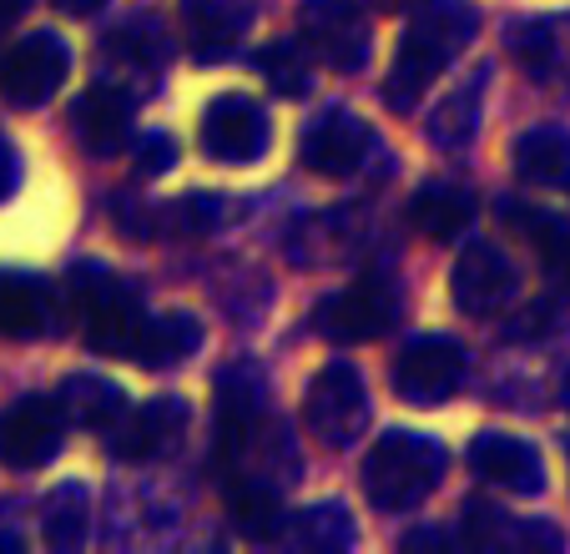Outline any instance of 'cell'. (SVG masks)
Instances as JSON below:
<instances>
[{
	"label": "cell",
	"instance_id": "44dd1931",
	"mask_svg": "<svg viewBox=\"0 0 570 554\" xmlns=\"http://www.w3.org/2000/svg\"><path fill=\"white\" fill-rule=\"evenodd\" d=\"M197 348H203V328H197L193 313H161V318H147V328H141L137 363H147V368H177Z\"/></svg>",
	"mask_w": 570,
	"mask_h": 554
},
{
	"label": "cell",
	"instance_id": "8fae6325",
	"mask_svg": "<svg viewBox=\"0 0 570 554\" xmlns=\"http://www.w3.org/2000/svg\"><path fill=\"white\" fill-rule=\"evenodd\" d=\"M298 31L303 46H313V56L334 71H358L368 61V26L354 0H303Z\"/></svg>",
	"mask_w": 570,
	"mask_h": 554
},
{
	"label": "cell",
	"instance_id": "5bb4252c",
	"mask_svg": "<svg viewBox=\"0 0 570 554\" xmlns=\"http://www.w3.org/2000/svg\"><path fill=\"white\" fill-rule=\"evenodd\" d=\"M470 469L484 484H500L510 494H540L546 489V464L540 448L515 434H474L470 444Z\"/></svg>",
	"mask_w": 570,
	"mask_h": 554
},
{
	"label": "cell",
	"instance_id": "f546056e",
	"mask_svg": "<svg viewBox=\"0 0 570 554\" xmlns=\"http://www.w3.org/2000/svg\"><path fill=\"white\" fill-rule=\"evenodd\" d=\"M173 137H141L137 147V177H161V171H173Z\"/></svg>",
	"mask_w": 570,
	"mask_h": 554
},
{
	"label": "cell",
	"instance_id": "277c9868",
	"mask_svg": "<svg viewBox=\"0 0 570 554\" xmlns=\"http://www.w3.org/2000/svg\"><path fill=\"white\" fill-rule=\"evenodd\" d=\"M303 414H308V428L328 448L358 444V434H364V424H368V388H364L354 363H328V368L308 384Z\"/></svg>",
	"mask_w": 570,
	"mask_h": 554
},
{
	"label": "cell",
	"instance_id": "ba28073f",
	"mask_svg": "<svg viewBox=\"0 0 570 554\" xmlns=\"http://www.w3.org/2000/svg\"><path fill=\"white\" fill-rule=\"evenodd\" d=\"M450 293H454V308L460 313H474V318H484V313H500L515 303L520 293V267L510 263V253L500 243H470L460 253V263H454V277H450Z\"/></svg>",
	"mask_w": 570,
	"mask_h": 554
},
{
	"label": "cell",
	"instance_id": "1f68e13d",
	"mask_svg": "<svg viewBox=\"0 0 570 554\" xmlns=\"http://www.w3.org/2000/svg\"><path fill=\"white\" fill-rule=\"evenodd\" d=\"M56 11H66V16H91V11H101L107 0H51Z\"/></svg>",
	"mask_w": 570,
	"mask_h": 554
},
{
	"label": "cell",
	"instance_id": "7a4b0ae2",
	"mask_svg": "<svg viewBox=\"0 0 570 554\" xmlns=\"http://www.w3.org/2000/svg\"><path fill=\"white\" fill-rule=\"evenodd\" d=\"M444 464H450V454H444L434 438L389 428L364 458L368 504H374V510H389V514L414 510V504H424L434 489H440Z\"/></svg>",
	"mask_w": 570,
	"mask_h": 554
},
{
	"label": "cell",
	"instance_id": "8992f818",
	"mask_svg": "<svg viewBox=\"0 0 570 554\" xmlns=\"http://www.w3.org/2000/svg\"><path fill=\"white\" fill-rule=\"evenodd\" d=\"M399 318V293L389 288L384 277H358L344 293L318 303V333L334 343H374L394 328Z\"/></svg>",
	"mask_w": 570,
	"mask_h": 554
},
{
	"label": "cell",
	"instance_id": "4dcf8cb0",
	"mask_svg": "<svg viewBox=\"0 0 570 554\" xmlns=\"http://www.w3.org/2000/svg\"><path fill=\"white\" fill-rule=\"evenodd\" d=\"M16 177H21V167H16V151H11V141L0 137V202L16 192Z\"/></svg>",
	"mask_w": 570,
	"mask_h": 554
},
{
	"label": "cell",
	"instance_id": "30bf717a",
	"mask_svg": "<svg viewBox=\"0 0 570 554\" xmlns=\"http://www.w3.org/2000/svg\"><path fill=\"white\" fill-rule=\"evenodd\" d=\"M66 71H71L66 41L51 31H36L0 61V97L16 101V107H41V101H51L61 91Z\"/></svg>",
	"mask_w": 570,
	"mask_h": 554
},
{
	"label": "cell",
	"instance_id": "83f0119b",
	"mask_svg": "<svg viewBox=\"0 0 570 554\" xmlns=\"http://www.w3.org/2000/svg\"><path fill=\"white\" fill-rule=\"evenodd\" d=\"M474 91H480V81L474 86H464V91H454L450 101H444L440 107V117L430 121V137L434 141H444V147H450V141H464L470 137V127H474Z\"/></svg>",
	"mask_w": 570,
	"mask_h": 554
},
{
	"label": "cell",
	"instance_id": "3957f363",
	"mask_svg": "<svg viewBox=\"0 0 570 554\" xmlns=\"http://www.w3.org/2000/svg\"><path fill=\"white\" fill-rule=\"evenodd\" d=\"M71 288H76V303H81V313H87L91 348L111 353V358H137L141 328H147L137 298H131L117 277H111L107 267H97V263L76 267V273H71Z\"/></svg>",
	"mask_w": 570,
	"mask_h": 554
},
{
	"label": "cell",
	"instance_id": "4fadbf2b",
	"mask_svg": "<svg viewBox=\"0 0 570 554\" xmlns=\"http://www.w3.org/2000/svg\"><path fill=\"white\" fill-rule=\"evenodd\" d=\"M187 418H193L187 404L173 394L151 398V404H141V408H127V414L111 424V454L127 458V464H147V458L173 454L187 434Z\"/></svg>",
	"mask_w": 570,
	"mask_h": 554
},
{
	"label": "cell",
	"instance_id": "e0dca14e",
	"mask_svg": "<svg viewBox=\"0 0 570 554\" xmlns=\"http://www.w3.org/2000/svg\"><path fill=\"white\" fill-rule=\"evenodd\" d=\"M474 222V197L454 181H424L410 197V227L430 243H450Z\"/></svg>",
	"mask_w": 570,
	"mask_h": 554
},
{
	"label": "cell",
	"instance_id": "cb8c5ba5",
	"mask_svg": "<svg viewBox=\"0 0 570 554\" xmlns=\"http://www.w3.org/2000/svg\"><path fill=\"white\" fill-rule=\"evenodd\" d=\"M87 524H91V494L81 484H61L46 499V540L56 550H76V544L87 540Z\"/></svg>",
	"mask_w": 570,
	"mask_h": 554
},
{
	"label": "cell",
	"instance_id": "ac0fdd59",
	"mask_svg": "<svg viewBox=\"0 0 570 554\" xmlns=\"http://www.w3.org/2000/svg\"><path fill=\"white\" fill-rule=\"evenodd\" d=\"M253 26L248 0H187V31L197 56H227Z\"/></svg>",
	"mask_w": 570,
	"mask_h": 554
},
{
	"label": "cell",
	"instance_id": "9a60e30c",
	"mask_svg": "<svg viewBox=\"0 0 570 554\" xmlns=\"http://www.w3.org/2000/svg\"><path fill=\"white\" fill-rule=\"evenodd\" d=\"M131 131V97H121L117 86H91L71 107V137L91 151V157H117L121 141Z\"/></svg>",
	"mask_w": 570,
	"mask_h": 554
},
{
	"label": "cell",
	"instance_id": "d4e9b609",
	"mask_svg": "<svg viewBox=\"0 0 570 554\" xmlns=\"http://www.w3.org/2000/svg\"><path fill=\"white\" fill-rule=\"evenodd\" d=\"M258 71L268 76L273 91L283 97H303L308 91V61H303V36L298 41H273L258 51Z\"/></svg>",
	"mask_w": 570,
	"mask_h": 554
},
{
	"label": "cell",
	"instance_id": "836d02e7",
	"mask_svg": "<svg viewBox=\"0 0 570 554\" xmlns=\"http://www.w3.org/2000/svg\"><path fill=\"white\" fill-rule=\"evenodd\" d=\"M379 6H384V11H399V6H410V0H379Z\"/></svg>",
	"mask_w": 570,
	"mask_h": 554
},
{
	"label": "cell",
	"instance_id": "4316f807",
	"mask_svg": "<svg viewBox=\"0 0 570 554\" xmlns=\"http://www.w3.org/2000/svg\"><path fill=\"white\" fill-rule=\"evenodd\" d=\"M520 222V237H530V243L540 247V257H546L550 267L566 257V247H570V227L560 222V217H550V212H535V207H525V212H510Z\"/></svg>",
	"mask_w": 570,
	"mask_h": 554
},
{
	"label": "cell",
	"instance_id": "7402d4cb",
	"mask_svg": "<svg viewBox=\"0 0 570 554\" xmlns=\"http://www.w3.org/2000/svg\"><path fill=\"white\" fill-rule=\"evenodd\" d=\"M107 51L121 56L127 66H141V71H151V66H161L167 56H173V41H167V26H161V16L137 11V16H127V21H121L117 31L107 36Z\"/></svg>",
	"mask_w": 570,
	"mask_h": 554
},
{
	"label": "cell",
	"instance_id": "52a82bcc",
	"mask_svg": "<svg viewBox=\"0 0 570 554\" xmlns=\"http://www.w3.org/2000/svg\"><path fill=\"white\" fill-rule=\"evenodd\" d=\"M368 147H374V131H368L364 117H354L348 107H328L303 127L298 151H303V167L313 177H354L358 167L368 161Z\"/></svg>",
	"mask_w": 570,
	"mask_h": 554
},
{
	"label": "cell",
	"instance_id": "9c48e42d",
	"mask_svg": "<svg viewBox=\"0 0 570 554\" xmlns=\"http://www.w3.org/2000/svg\"><path fill=\"white\" fill-rule=\"evenodd\" d=\"M203 151L213 161H227V167H243V161H258L263 147H268V111L258 107L253 97H213L203 111Z\"/></svg>",
	"mask_w": 570,
	"mask_h": 554
},
{
	"label": "cell",
	"instance_id": "7c38bea8",
	"mask_svg": "<svg viewBox=\"0 0 570 554\" xmlns=\"http://www.w3.org/2000/svg\"><path fill=\"white\" fill-rule=\"evenodd\" d=\"M61 428L66 414L56 398H16L6 414H0V464L11 469H41L51 464L56 448H61Z\"/></svg>",
	"mask_w": 570,
	"mask_h": 554
},
{
	"label": "cell",
	"instance_id": "ffe728a7",
	"mask_svg": "<svg viewBox=\"0 0 570 554\" xmlns=\"http://www.w3.org/2000/svg\"><path fill=\"white\" fill-rule=\"evenodd\" d=\"M56 404H61V414L81 428H111L121 414H127V394H121L111 378H97V374L66 378Z\"/></svg>",
	"mask_w": 570,
	"mask_h": 554
},
{
	"label": "cell",
	"instance_id": "f1b7e54d",
	"mask_svg": "<svg viewBox=\"0 0 570 554\" xmlns=\"http://www.w3.org/2000/svg\"><path fill=\"white\" fill-rule=\"evenodd\" d=\"M298 540L303 544H348V514L338 504H318V510L298 514Z\"/></svg>",
	"mask_w": 570,
	"mask_h": 554
},
{
	"label": "cell",
	"instance_id": "d6986e66",
	"mask_svg": "<svg viewBox=\"0 0 570 554\" xmlns=\"http://www.w3.org/2000/svg\"><path fill=\"white\" fill-rule=\"evenodd\" d=\"M515 177L540 192H570V137L566 131H525L515 141Z\"/></svg>",
	"mask_w": 570,
	"mask_h": 554
},
{
	"label": "cell",
	"instance_id": "5b68a950",
	"mask_svg": "<svg viewBox=\"0 0 570 554\" xmlns=\"http://www.w3.org/2000/svg\"><path fill=\"white\" fill-rule=\"evenodd\" d=\"M460 384H464V348L454 338L424 333V338L404 343V353L394 358V388L404 404L434 408L460 394Z\"/></svg>",
	"mask_w": 570,
	"mask_h": 554
},
{
	"label": "cell",
	"instance_id": "d6a6232c",
	"mask_svg": "<svg viewBox=\"0 0 570 554\" xmlns=\"http://www.w3.org/2000/svg\"><path fill=\"white\" fill-rule=\"evenodd\" d=\"M26 6H31V0H0V31H6V26H16L26 16Z\"/></svg>",
	"mask_w": 570,
	"mask_h": 554
},
{
	"label": "cell",
	"instance_id": "6da1fadb",
	"mask_svg": "<svg viewBox=\"0 0 570 554\" xmlns=\"http://www.w3.org/2000/svg\"><path fill=\"white\" fill-rule=\"evenodd\" d=\"M480 31V16L464 6V0H424L414 11L410 31L399 36L394 51V71L384 81V101L394 111H414L424 101L434 81L444 76V66H454V56L474 41Z\"/></svg>",
	"mask_w": 570,
	"mask_h": 554
},
{
	"label": "cell",
	"instance_id": "603a6c76",
	"mask_svg": "<svg viewBox=\"0 0 570 554\" xmlns=\"http://www.w3.org/2000/svg\"><path fill=\"white\" fill-rule=\"evenodd\" d=\"M46 328V293L31 277H0V338H31Z\"/></svg>",
	"mask_w": 570,
	"mask_h": 554
},
{
	"label": "cell",
	"instance_id": "2e32d148",
	"mask_svg": "<svg viewBox=\"0 0 570 554\" xmlns=\"http://www.w3.org/2000/svg\"><path fill=\"white\" fill-rule=\"evenodd\" d=\"M263 418V378L258 368H227L217 378V434H223V448H243L253 444Z\"/></svg>",
	"mask_w": 570,
	"mask_h": 554
},
{
	"label": "cell",
	"instance_id": "484cf974",
	"mask_svg": "<svg viewBox=\"0 0 570 554\" xmlns=\"http://www.w3.org/2000/svg\"><path fill=\"white\" fill-rule=\"evenodd\" d=\"M233 520L243 534H253V540H268V534L283 530V510H278V494L263 489V484H248V489L233 499Z\"/></svg>",
	"mask_w": 570,
	"mask_h": 554
}]
</instances>
